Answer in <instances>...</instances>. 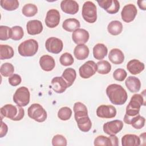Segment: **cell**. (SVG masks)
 I'll return each instance as SVG.
<instances>
[{
    "label": "cell",
    "mask_w": 146,
    "mask_h": 146,
    "mask_svg": "<svg viewBox=\"0 0 146 146\" xmlns=\"http://www.w3.org/2000/svg\"><path fill=\"white\" fill-rule=\"evenodd\" d=\"M39 65L43 70L50 71H52L55 66V60L50 55H44L40 58Z\"/></svg>",
    "instance_id": "obj_20"
},
{
    "label": "cell",
    "mask_w": 146,
    "mask_h": 146,
    "mask_svg": "<svg viewBox=\"0 0 146 146\" xmlns=\"http://www.w3.org/2000/svg\"><path fill=\"white\" fill-rule=\"evenodd\" d=\"M106 94L110 102L115 105H123L127 100V93L120 84H111L106 88Z\"/></svg>",
    "instance_id": "obj_2"
},
{
    "label": "cell",
    "mask_w": 146,
    "mask_h": 146,
    "mask_svg": "<svg viewBox=\"0 0 146 146\" xmlns=\"http://www.w3.org/2000/svg\"><path fill=\"white\" fill-rule=\"evenodd\" d=\"M62 76L66 82L68 87H70L72 85V84L74 83L76 79V71L72 68H66L64 70Z\"/></svg>",
    "instance_id": "obj_28"
},
{
    "label": "cell",
    "mask_w": 146,
    "mask_h": 146,
    "mask_svg": "<svg viewBox=\"0 0 146 146\" xmlns=\"http://www.w3.org/2000/svg\"><path fill=\"white\" fill-rule=\"evenodd\" d=\"M82 14L83 18L87 22L93 23L97 19V10L96 5L91 1H86L84 3Z\"/></svg>",
    "instance_id": "obj_6"
},
{
    "label": "cell",
    "mask_w": 146,
    "mask_h": 146,
    "mask_svg": "<svg viewBox=\"0 0 146 146\" xmlns=\"http://www.w3.org/2000/svg\"><path fill=\"white\" fill-rule=\"evenodd\" d=\"M38 43L33 39H29L22 42L18 47L19 54L22 56H34L38 51Z\"/></svg>",
    "instance_id": "obj_4"
},
{
    "label": "cell",
    "mask_w": 146,
    "mask_h": 146,
    "mask_svg": "<svg viewBox=\"0 0 146 146\" xmlns=\"http://www.w3.org/2000/svg\"><path fill=\"white\" fill-rule=\"evenodd\" d=\"M14 72V67L10 63H4L0 68L1 74L5 77L11 76Z\"/></svg>",
    "instance_id": "obj_34"
},
{
    "label": "cell",
    "mask_w": 146,
    "mask_h": 146,
    "mask_svg": "<svg viewBox=\"0 0 146 146\" xmlns=\"http://www.w3.org/2000/svg\"><path fill=\"white\" fill-rule=\"evenodd\" d=\"M22 13L26 17H31L38 13V7L33 3H27L23 6Z\"/></svg>",
    "instance_id": "obj_31"
},
{
    "label": "cell",
    "mask_w": 146,
    "mask_h": 146,
    "mask_svg": "<svg viewBox=\"0 0 146 146\" xmlns=\"http://www.w3.org/2000/svg\"><path fill=\"white\" fill-rule=\"evenodd\" d=\"M107 30L111 35H117L122 32L123 25L119 21H112L108 25Z\"/></svg>",
    "instance_id": "obj_29"
},
{
    "label": "cell",
    "mask_w": 146,
    "mask_h": 146,
    "mask_svg": "<svg viewBox=\"0 0 146 146\" xmlns=\"http://www.w3.org/2000/svg\"><path fill=\"white\" fill-rule=\"evenodd\" d=\"M108 59L112 63L120 64L123 62L124 60V55L123 52L120 49L113 48L109 52Z\"/></svg>",
    "instance_id": "obj_24"
},
{
    "label": "cell",
    "mask_w": 146,
    "mask_h": 146,
    "mask_svg": "<svg viewBox=\"0 0 146 146\" xmlns=\"http://www.w3.org/2000/svg\"><path fill=\"white\" fill-rule=\"evenodd\" d=\"M14 55V50L10 46L7 44L0 45V59L1 60L10 59Z\"/></svg>",
    "instance_id": "obj_30"
},
{
    "label": "cell",
    "mask_w": 146,
    "mask_h": 146,
    "mask_svg": "<svg viewBox=\"0 0 146 146\" xmlns=\"http://www.w3.org/2000/svg\"><path fill=\"white\" fill-rule=\"evenodd\" d=\"M28 116L37 122H43L47 119V112L38 103L31 104L27 110Z\"/></svg>",
    "instance_id": "obj_5"
},
{
    "label": "cell",
    "mask_w": 146,
    "mask_h": 146,
    "mask_svg": "<svg viewBox=\"0 0 146 146\" xmlns=\"http://www.w3.org/2000/svg\"><path fill=\"white\" fill-rule=\"evenodd\" d=\"M127 76V73L125 70L123 68H117L113 72V78L117 81H123Z\"/></svg>",
    "instance_id": "obj_41"
},
{
    "label": "cell",
    "mask_w": 146,
    "mask_h": 146,
    "mask_svg": "<svg viewBox=\"0 0 146 146\" xmlns=\"http://www.w3.org/2000/svg\"><path fill=\"white\" fill-rule=\"evenodd\" d=\"M0 3L1 7L7 11L15 10L19 7V2L17 0H1Z\"/></svg>",
    "instance_id": "obj_33"
},
{
    "label": "cell",
    "mask_w": 146,
    "mask_h": 146,
    "mask_svg": "<svg viewBox=\"0 0 146 146\" xmlns=\"http://www.w3.org/2000/svg\"><path fill=\"white\" fill-rule=\"evenodd\" d=\"M80 24L79 21L75 18H68L64 21L62 23V27L68 32H74L79 29Z\"/></svg>",
    "instance_id": "obj_27"
},
{
    "label": "cell",
    "mask_w": 146,
    "mask_h": 146,
    "mask_svg": "<svg viewBox=\"0 0 146 146\" xmlns=\"http://www.w3.org/2000/svg\"><path fill=\"white\" fill-rule=\"evenodd\" d=\"M90 50L87 46L84 44L77 45L74 50V55L78 60L86 59L89 55Z\"/></svg>",
    "instance_id": "obj_25"
},
{
    "label": "cell",
    "mask_w": 146,
    "mask_h": 146,
    "mask_svg": "<svg viewBox=\"0 0 146 146\" xmlns=\"http://www.w3.org/2000/svg\"><path fill=\"white\" fill-rule=\"evenodd\" d=\"M138 6L139 8L141 10H146V1L145 0H139L137 2Z\"/></svg>",
    "instance_id": "obj_46"
},
{
    "label": "cell",
    "mask_w": 146,
    "mask_h": 146,
    "mask_svg": "<svg viewBox=\"0 0 146 146\" xmlns=\"http://www.w3.org/2000/svg\"><path fill=\"white\" fill-rule=\"evenodd\" d=\"M123 128V123L120 120L108 121L103 124V131L109 135H115Z\"/></svg>",
    "instance_id": "obj_11"
},
{
    "label": "cell",
    "mask_w": 146,
    "mask_h": 146,
    "mask_svg": "<svg viewBox=\"0 0 146 146\" xmlns=\"http://www.w3.org/2000/svg\"><path fill=\"white\" fill-rule=\"evenodd\" d=\"M125 84L128 90L133 93L139 91L141 88L140 80L135 76H128L125 80Z\"/></svg>",
    "instance_id": "obj_22"
},
{
    "label": "cell",
    "mask_w": 146,
    "mask_h": 146,
    "mask_svg": "<svg viewBox=\"0 0 146 146\" xmlns=\"http://www.w3.org/2000/svg\"><path fill=\"white\" fill-rule=\"evenodd\" d=\"M59 62L62 66H68L73 64L74 59L72 55L70 53L64 52L60 56Z\"/></svg>",
    "instance_id": "obj_38"
},
{
    "label": "cell",
    "mask_w": 146,
    "mask_h": 146,
    "mask_svg": "<svg viewBox=\"0 0 146 146\" xmlns=\"http://www.w3.org/2000/svg\"><path fill=\"white\" fill-rule=\"evenodd\" d=\"M116 115L115 107L111 105H101L96 110V115L104 119H111L115 117Z\"/></svg>",
    "instance_id": "obj_13"
},
{
    "label": "cell",
    "mask_w": 146,
    "mask_h": 146,
    "mask_svg": "<svg viewBox=\"0 0 146 146\" xmlns=\"http://www.w3.org/2000/svg\"><path fill=\"white\" fill-rule=\"evenodd\" d=\"M90 35L88 32L83 29H78L72 34V39L74 42L78 44H83L87 42Z\"/></svg>",
    "instance_id": "obj_16"
},
{
    "label": "cell",
    "mask_w": 146,
    "mask_h": 146,
    "mask_svg": "<svg viewBox=\"0 0 146 146\" xmlns=\"http://www.w3.org/2000/svg\"><path fill=\"white\" fill-rule=\"evenodd\" d=\"M97 2L100 7L111 14L117 13L120 9V3L117 0H101Z\"/></svg>",
    "instance_id": "obj_15"
},
{
    "label": "cell",
    "mask_w": 146,
    "mask_h": 146,
    "mask_svg": "<svg viewBox=\"0 0 146 146\" xmlns=\"http://www.w3.org/2000/svg\"><path fill=\"white\" fill-rule=\"evenodd\" d=\"M1 115L14 121H19L25 116V110L22 107L7 104L1 108Z\"/></svg>",
    "instance_id": "obj_3"
},
{
    "label": "cell",
    "mask_w": 146,
    "mask_h": 146,
    "mask_svg": "<svg viewBox=\"0 0 146 146\" xmlns=\"http://www.w3.org/2000/svg\"><path fill=\"white\" fill-rule=\"evenodd\" d=\"M144 64L137 59L131 60L127 64V69L133 75L140 74L144 70Z\"/></svg>",
    "instance_id": "obj_21"
},
{
    "label": "cell",
    "mask_w": 146,
    "mask_h": 146,
    "mask_svg": "<svg viewBox=\"0 0 146 146\" xmlns=\"http://www.w3.org/2000/svg\"><path fill=\"white\" fill-rule=\"evenodd\" d=\"M110 137L111 140L112 145L117 146L119 145V140L117 136H116L115 135H110Z\"/></svg>",
    "instance_id": "obj_47"
},
{
    "label": "cell",
    "mask_w": 146,
    "mask_h": 146,
    "mask_svg": "<svg viewBox=\"0 0 146 146\" xmlns=\"http://www.w3.org/2000/svg\"><path fill=\"white\" fill-rule=\"evenodd\" d=\"M9 84L12 86H18L22 81L21 77L18 74H13L8 79Z\"/></svg>",
    "instance_id": "obj_43"
},
{
    "label": "cell",
    "mask_w": 146,
    "mask_h": 146,
    "mask_svg": "<svg viewBox=\"0 0 146 146\" xmlns=\"http://www.w3.org/2000/svg\"><path fill=\"white\" fill-rule=\"evenodd\" d=\"M145 121V118L139 114L132 119L130 124H131V125L134 128L139 129L142 128L144 126Z\"/></svg>",
    "instance_id": "obj_35"
},
{
    "label": "cell",
    "mask_w": 146,
    "mask_h": 146,
    "mask_svg": "<svg viewBox=\"0 0 146 146\" xmlns=\"http://www.w3.org/2000/svg\"><path fill=\"white\" fill-rule=\"evenodd\" d=\"M60 8L66 14H75L79 11V6L74 0H63L60 3Z\"/></svg>",
    "instance_id": "obj_17"
},
{
    "label": "cell",
    "mask_w": 146,
    "mask_h": 146,
    "mask_svg": "<svg viewBox=\"0 0 146 146\" xmlns=\"http://www.w3.org/2000/svg\"><path fill=\"white\" fill-rule=\"evenodd\" d=\"M11 39L14 40H19L21 39L24 35V32L22 27L19 26H15L11 28Z\"/></svg>",
    "instance_id": "obj_36"
},
{
    "label": "cell",
    "mask_w": 146,
    "mask_h": 146,
    "mask_svg": "<svg viewBox=\"0 0 146 146\" xmlns=\"http://www.w3.org/2000/svg\"><path fill=\"white\" fill-rule=\"evenodd\" d=\"M52 144L54 146L67 145V140L65 137L62 135H56L52 139Z\"/></svg>",
    "instance_id": "obj_42"
},
{
    "label": "cell",
    "mask_w": 146,
    "mask_h": 146,
    "mask_svg": "<svg viewBox=\"0 0 146 146\" xmlns=\"http://www.w3.org/2000/svg\"><path fill=\"white\" fill-rule=\"evenodd\" d=\"M74 117L79 129L84 132H88L92 127V123L88 116V112H82L74 113Z\"/></svg>",
    "instance_id": "obj_8"
},
{
    "label": "cell",
    "mask_w": 146,
    "mask_h": 146,
    "mask_svg": "<svg viewBox=\"0 0 146 146\" xmlns=\"http://www.w3.org/2000/svg\"><path fill=\"white\" fill-rule=\"evenodd\" d=\"M51 86L52 90L58 94L64 92L68 88L67 84L62 76L54 77L51 80Z\"/></svg>",
    "instance_id": "obj_18"
},
{
    "label": "cell",
    "mask_w": 146,
    "mask_h": 146,
    "mask_svg": "<svg viewBox=\"0 0 146 146\" xmlns=\"http://www.w3.org/2000/svg\"><path fill=\"white\" fill-rule=\"evenodd\" d=\"M13 101L20 107H25L30 102V93L29 89L26 87L18 88L13 95Z\"/></svg>",
    "instance_id": "obj_7"
},
{
    "label": "cell",
    "mask_w": 146,
    "mask_h": 146,
    "mask_svg": "<svg viewBox=\"0 0 146 146\" xmlns=\"http://www.w3.org/2000/svg\"><path fill=\"white\" fill-rule=\"evenodd\" d=\"M96 65L97 71L100 74H107L111 70V65L107 60H102L99 61L96 63Z\"/></svg>",
    "instance_id": "obj_32"
},
{
    "label": "cell",
    "mask_w": 146,
    "mask_h": 146,
    "mask_svg": "<svg viewBox=\"0 0 146 146\" xmlns=\"http://www.w3.org/2000/svg\"><path fill=\"white\" fill-rule=\"evenodd\" d=\"M43 25L42 22L36 19L30 20L27 22L26 29L27 33L30 35H37L43 31Z\"/></svg>",
    "instance_id": "obj_19"
},
{
    "label": "cell",
    "mask_w": 146,
    "mask_h": 146,
    "mask_svg": "<svg viewBox=\"0 0 146 146\" xmlns=\"http://www.w3.org/2000/svg\"><path fill=\"white\" fill-rule=\"evenodd\" d=\"M8 131V127L6 123H3L2 120H1V129H0V137H3L5 136Z\"/></svg>",
    "instance_id": "obj_45"
},
{
    "label": "cell",
    "mask_w": 146,
    "mask_h": 146,
    "mask_svg": "<svg viewBox=\"0 0 146 146\" xmlns=\"http://www.w3.org/2000/svg\"><path fill=\"white\" fill-rule=\"evenodd\" d=\"M97 71V65L92 60H88L82 65L79 72L80 77L83 79H88L93 76Z\"/></svg>",
    "instance_id": "obj_9"
},
{
    "label": "cell",
    "mask_w": 146,
    "mask_h": 146,
    "mask_svg": "<svg viewBox=\"0 0 146 146\" xmlns=\"http://www.w3.org/2000/svg\"><path fill=\"white\" fill-rule=\"evenodd\" d=\"M137 13V9L133 4L126 5L123 7L121 12V19L125 22H131L134 20Z\"/></svg>",
    "instance_id": "obj_12"
},
{
    "label": "cell",
    "mask_w": 146,
    "mask_h": 146,
    "mask_svg": "<svg viewBox=\"0 0 146 146\" xmlns=\"http://www.w3.org/2000/svg\"><path fill=\"white\" fill-rule=\"evenodd\" d=\"M45 47L47 51L53 54H59L63 47V43L61 39L56 37L48 38L45 43Z\"/></svg>",
    "instance_id": "obj_10"
},
{
    "label": "cell",
    "mask_w": 146,
    "mask_h": 146,
    "mask_svg": "<svg viewBox=\"0 0 146 146\" xmlns=\"http://www.w3.org/2000/svg\"><path fill=\"white\" fill-rule=\"evenodd\" d=\"M46 25L50 28L56 27L60 22V13L56 9L49 10L46 14L44 19Z\"/></svg>",
    "instance_id": "obj_14"
},
{
    "label": "cell",
    "mask_w": 146,
    "mask_h": 146,
    "mask_svg": "<svg viewBox=\"0 0 146 146\" xmlns=\"http://www.w3.org/2000/svg\"><path fill=\"white\" fill-rule=\"evenodd\" d=\"M94 145H103V146H110L112 145L111 140L110 137H107L103 135H100L97 136L94 140Z\"/></svg>",
    "instance_id": "obj_39"
},
{
    "label": "cell",
    "mask_w": 146,
    "mask_h": 146,
    "mask_svg": "<svg viewBox=\"0 0 146 146\" xmlns=\"http://www.w3.org/2000/svg\"><path fill=\"white\" fill-rule=\"evenodd\" d=\"M72 115V110L68 107L60 108L58 112V117L62 120H67L70 119Z\"/></svg>",
    "instance_id": "obj_37"
},
{
    "label": "cell",
    "mask_w": 146,
    "mask_h": 146,
    "mask_svg": "<svg viewBox=\"0 0 146 146\" xmlns=\"http://www.w3.org/2000/svg\"><path fill=\"white\" fill-rule=\"evenodd\" d=\"M145 104V100L141 94H134L126 107V112L124 116V123L130 124L132 119L139 114L141 106Z\"/></svg>",
    "instance_id": "obj_1"
},
{
    "label": "cell",
    "mask_w": 146,
    "mask_h": 146,
    "mask_svg": "<svg viewBox=\"0 0 146 146\" xmlns=\"http://www.w3.org/2000/svg\"><path fill=\"white\" fill-rule=\"evenodd\" d=\"M140 143V137L135 134H126L121 138L123 146H138Z\"/></svg>",
    "instance_id": "obj_23"
},
{
    "label": "cell",
    "mask_w": 146,
    "mask_h": 146,
    "mask_svg": "<svg viewBox=\"0 0 146 146\" xmlns=\"http://www.w3.org/2000/svg\"><path fill=\"white\" fill-rule=\"evenodd\" d=\"M11 36V29L6 26H0V40H6Z\"/></svg>",
    "instance_id": "obj_40"
},
{
    "label": "cell",
    "mask_w": 146,
    "mask_h": 146,
    "mask_svg": "<svg viewBox=\"0 0 146 146\" xmlns=\"http://www.w3.org/2000/svg\"><path fill=\"white\" fill-rule=\"evenodd\" d=\"M107 52V47L103 43H98L93 48V55L97 60H101L104 58Z\"/></svg>",
    "instance_id": "obj_26"
},
{
    "label": "cell",
    "mask_w": 146,
    "mask_h": 146,
    "mask_svg": "<svg viewBox=\"0 0 146 146\" xmlns=\"http://www.w3.org/2000/svg\"><path fill=\"white\" fill-rule=\"evenodd\" d=\"M73 110H74V113H78V112H88L87 107L81 102L75 103L74 105Z\"/></svg>",
    "instance_id": "obj_44"
}]
</instances>
